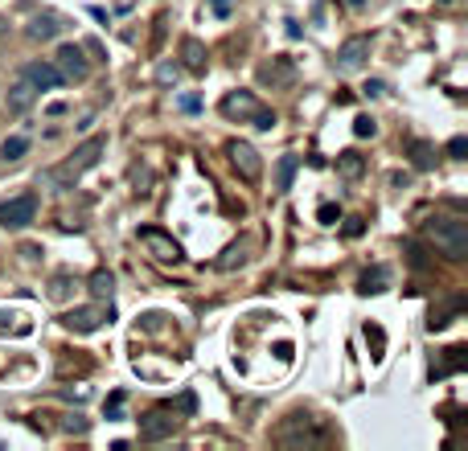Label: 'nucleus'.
I'll use <instances>...</instances> for the list:
<instances>
[{
  "mask_svg": "<svg viewBox=\"0 0 468 451\" xmlns=\"http://www.w3.org/2000/svg\"><path fill=\"white\" fill-rule=\"evenodd\" d=\"M296 168H300V156H280V165H275V189L288 193L292 181H296Z\"/></svg>",
  "mask_w": 468,
  "mask_h": 451,
  "instance_id": "16",
  "label": "nucleus"
},
{
  "mask_svg": "<svg viewBox=\"0 0 468 451\" xmlns=\"http://www.w3.org/2000/svg\"><path fill=\"white\" fill-rule=\"evenodd\" d=\"M317 222L320 226H337V222H341V209H337L333 201H325V205L317 209Z\"/></svg>",
  "mask_w": 468,
  "mask_h": 451,
  "instance_id": "22",
  "label": "nucleus"
},
{
  "mask_svg": "<svg viewBox=\"0 0 468 451\" xmlns=\"http://www.w3.org/2000/svg\"><path fill=\"white\" fill-rule=\"evenodd\" d=\"M34 99H37V86L21 74V83L9 90V111H17V115H21V111H29V107H34Z\"/></svg>",
  "mask_w": 468,
  "mask_h": 451,
  "instance_id": "14",
  "label": "nucleus"
},
{
  "mask_svg": "<svg viewBox=\"0 0 468 451\" xmlns=\"http://www.w3.org/2000/svg\"><path fill=\"white\" fill-rule=\"evenodd\" d=\"M66 431H78V435H83V431H86V418H83V415L66 418Z\"/></svg>",
  "mask_w": 468,
  "mask_h": 451,
  "instance_id": "27",
  "label": "nucleus"
},
{
  "mask_svg": "<svg viewBox=\"0 0 468 451\" xmlns=\"http://www.w3.org/2000/svg\"><path fill=\"white\" fill-rule=\"evenodd\" d=\"M218 111H222L226 119H238V123H255V128H263V132L275 128V111L263 107L251 90H230L226 99L218 103Z\"/></svg>",
  "mask_w": 468,
  "mask_h": 451,
  "instance_id": "2",
  "label": "nucleus"
},
{
  "mask_svg": "<svg viewBox=\"0 0 468 451\" xmlns=\"http://www.w3.org/2000/svg\"><path fill=\"white\" fill-rule=\"evenodd\" d=\"M156 83L173 86V83H177V66H161V70H156Z\"/></svg>",
  "mask_w": 468,
  "mask_h": 451,
  "instance_id": "26",
  "label": "nucleus"
},
{
  "mask_svg": "<svg viewBox=\"0 0 468 451\" xmlns=\"http://www.w3.org/2000/svg\"><path fill=\"white\" fill-rule=\"evenodd\" d=\"M193 406H198V402H193V394H181V398H177V410H185V415H189Z\"/></svg>",
  "mask_w": 468,
  "mask_h": 451,
  "instance_id": "29",
  "label": "nucleus"
},
{
  "mask_svg": "<svg viewBox=\"0 0 468 451\" xmlns=\"http://www.w3.org/2000/svg\"><path fill=\"white\" fill-rule=\"evenodd\" d=\"M103 320H111L107 308H70L66 316H62V324H66L70 333H95Z\"/></svg>",
  "mask_w": 468,
  "mask_h": 451,
  "instance_id": "9",
  "label": "nucleus"
},
{
  "mask_svg": "<svg viewBox=\"0 0 468 451\" xmlns=\"http://www.w3.org/2000/svg\"><path fill=\"white\" fill-rule=\"evenodd\" d=\"M177 427H181V418H177V410H173V406H152L148 415L140 418V435H144L148 443H156V439H168Z\"/></svg>",
  "mask_w": 468,
  "mask_h": 451,
  "instance_id": "5",
  "label": "nucleus"
},
{
  "mask_svg": "<svg viewBox=\"0 0 468 451\" xmlns=\"http://www.w3.org/2000/svg\"><path fill=\"white\" fill-rule=\"evenodd\" d=\"M345 4H353V9H362V4H366V0H345Z\"/></svg>",
  "mask_w": 468,
  "mask_h": 451,
  "instance_id": "31",
  "label": "nucleus"
},
{
  "mask_svg": "<svg viewBox=\"0 0 468 451\" xmlns=\"http://www.w3.org/2000/svg\"><path fill=\"white\" fill-rule=\"evenodd\" d=\"M427 238L439 247V254H448L452 263H460L468 254V226L460 217H432L427 222Z\"/></svg>",
  "mask_w": 468,
  "mask_h": 451,
  "instance_id": "3",
  "label": "nucleus"
},
{
  "mask_svg": "<svg viewBox=\"0 0 468 451\" xmlns=\"http://www.w3.org/2000/svg\"><path fill=\"white\" fill-rule=\"evenodd\" d=\"M366 62H370V37H350V41L337 50V58H333L337 74H357Z\"/></svg>",
  "mask_w": 468,
  "mask_h": 451,
  "instance_id": "7",
  "label": "nucleus"
},
{
  "mask_svg": "<svg viewBox=\"0 0 468 451\" xmlns=\"http://www.w3.org/2000/svg\"><path fill=\"white\" fill-rule=\"evenodd\" d=\"M140 242L148 247V254L156 259V263H181V259H185L181 242H173L165 230H140Z\"/></svg>",
  "mask_w": 468,
  "mask_h": 451,
  "instance_id": "8",
  "label": "nucleus"
},
{
  "mask_svg": "<svg viewBox=\"0 0 468 451\" xmlns=\"http://www.w3.org/2000/svg\"><path fill=\"white\" fill-rule=\"evenodd\" d=\"M103 152H107V140H103V135H91L86 144H78V148H74V156H66L62 165L46 168V172H41L37 181L46 185V189H74V181L83 177L86 168H95V165H99V156H103Z\"/></svg>",
  "mask_w": 468,
  "mask_h": 451,
  "instance_id": "1",
  "label": "nucleus"
},
{
  "mask_svg": "<svg viewBox=\"0 0 468 451\" xmlns=\"http://www.w3.org/2000/svg\"><path fill=\"white\" fill-rule=\"evenodd\" d=\"M386 279H390V271H386V267H374V271H366V275H362L357 291H362V296H374V291H382V287H386Z\"/></svg>",
  "mask_w": 468,
  "mask_h": 451,
  "instance_id": "17",
  "label": "nucleus"
},
{
  "mask_svg": "<svg viewBox=\"0 0 468 451\" xmlns=\"http://www.w3.org/2000/svg\"><path fill=\"white\" fill-rule=\"evenodd\" d=\"M464 152H468V140H464V135H456V140L448 144V156H452V160H464Z\"/></svg>",
  "mask_w": 468,
  "mask_h": 451,
  "instance_id": "25",
  "label": "nucleus"
},
{
  "mask_svg": "<svg viewBox=\"0 0 468 451\" xmlns=\"http://www.w3.org/2000/svg\"><path fill=\"white\" fill-rule=\"evenodd\" d=\"M259 78H263V83H292V62H288V58H275V66H263Z\"/></svg>",
  "mask_w": 468,
  "mask_h": 451,
  "instance_id": "18",
  "label": "nucleus"
},
{
  "mask_svg": "<svg viewBox=\"0 0 468 451\" xmlns=\"http://www.w3.org/2000/svg\"><path fill=\"white\" fill-rule=\"evenodd\" d=\"M226 156H230L234 172H238L243 181H259V177H263V160H259V152H255L247 140H226Z\"/></svg>",
  "mask_w": 468,
  "mask_h": 451,
  "instance_id": "4",
  "label": "nucleus"
},
{
  "mask_svg": "<svg viewBox=\"0 0 468 451\" xmlns=\"http://www.w3.org/2000/svg\"><path fill=\"white\" fill-rule=\"evenodd\" d=\"M111 291H116L111 271H95V275H91V296H95V300H111Z\"/></svg>",
  "mask_w": 468,
  "mask_h": 451,
  "instance_id": "19",
  "label": "nucleus"
},
{
  "mask_svg": "<svg viewBox=\"0 0 468 451\" xmlns=\"http://www.w3.org/2000/svg\"><path fill=\"white\" fill-rule=\"evenodd\" d=\"M34 217H37V197L34 193H21V197L0 205V226H9V230H25Z\"/></svg>",
  "mask_w": 468,
  "mask_h": 451,
  "instance_id": "6",
  "label": "nucleus"
},
{
  "mask_svg": "<svg viewBox=\"0 0 468 451\" xmlns=\"http://www.w3.org/2000/svg\"><path fill=\"white\" fill-rule=\"evenodd\" d=\"M25 152H29V140H25V135H13V140L0 144V156H4V160H21Z\"/></svg>",
  "mask_w": 468,
  "mask_h": 451,
  "instance_id": "21",
  "label": "nucleus"
},
{
  "mask_svg": "<svg viewBox=\"0 0 468 451\" xmlns=\"http://www.w3.org/2000/svg\"><path fill=\"white\" fill-rule=\"evenodd\" d=\"M374 132H378V123H374L370 115H357V119H353V135H357V140H366V135H374Z\"/></svg>",
  "mask_w": 468,
  "mask_h": 451,
  "instance_id": "24",
  "label": "nucleus"
},
{
  "mask_svg": "<svg viewBox=\"0 0 468 451\" xmlns=\"http://www.w3.org/2000/svg\"><path fill=\"white\" fill-rule=\"evenodd\" d=\"M366 95H370V99H378V95H386V83H378V78H374V83L366 86Z\"/></svg>",
  "mask_w": 468,
  "mask_h": 451,
  "instance_id": "30",
  "label": "nucleus"
},
{
  "mask_svg": "<svg viewBox=\"0 0 468 451\" xmlns=\"http://www.w3.org/2000/svg\"><path fill=\"white\" fill-rule=\"evenodd\" d=\"M25 78H29L37 90H58V86L66 83V78H62V70L50 66V62H29V66H25Z\"/></svg>",
  "mask_w": 468,
  "mask_h": 451,
  "instance_id": "11",
  "label": "nucleus"
},
{
  "mask_svg": "<svg viewBox=\"0 0 468 451\" xmlns=\"http://www.w3.org/2000/svg\"><path fill=\"white\" fill-rule=\"evenodd\" d=\"M181 58H185V70H193V74H205V62H210V53L201 46L198 37H185L181 41Z\"/></svg>",
  "mask_w": 468,
  "mask_h": 451,
  "instance_id": "13",
  "label": "nucleus"
},
{
  "mask_svg": "<svg viewBox=\"0 0 468 451\" xmlns=\"http://www.w3.org/2000/svg\"><path fill=\"white\" fill-rule=\"evenodd\" d=\"M362 230H366V226H362V217H350V226H345V234H350V238H357Z\"/></svg>",
  "mask_w": 468,
  "mask_h": 451,
  "instance_id": "28",
  "label": "nucleus"
},
{
  "mask_svg": "<svg viewBox=\"0 0 468 451\" xmlns=\"http://www.w3.org/2000/svg\"><path fill=\"white\" fill-rule=\"evenodd\" d=\"M58 70H62V78L66 83H83L86 78V58H83V46H62L58 50Z\"/></svg>",
  "mask_w": 468,
  "mask_h": 451,
  "instance_id": "10",
  "label": "nucleus"
},
{
  "mask_svg": "<svg viewBox=\"0 0 468 451\" xmlns=\"http://www.w3.org/2000/svg\"><path fill=\"white\" fill-rule=\"evenodd\" d=\"M411 165L415 168H432L435 165V152L427 140H411Z\"/></svg>",
  "mask_w": 468,
  "mask_h": 451,
  "instance_id": "20",
  "label": "nucleus"
},
{
  "mask_svg": "<svg viewBox=\"0 0 468 451\" xmlns=\"http://www.w3.org/2000/svg\"><path fill=\"white\" fill-rule=\"evenodd\" d=\"M247 259H251V238H243V242L226 247V254L218 259V271H234V267H243Z\"/></svg>",
  "mask_w": 468,
  "mask_h": 451,
  "instance_id": "15",
  "label": "nucleus"
},
{
  "mask_svg": "<svg viewBox=\"0 0 468 451\" xmlns=\"http://www.w3.org/2000/svg\"><path fill=\"white\" fill-rule=\"evenodd\" d=\"M341 172H345V177H357V172H362V156H357V152H341Z\"/></svg>",
  "mask_w": 468,
  "mask_h": 451,
  "instance_id": "23",
  "label": "nucleus"
},
{
  "mask_svg": "<svg viewBox=\"0 0 468 451\" xmlns=\"http://www.w3.org/2000/svg\"><path fill=\"white\" fill-rule=\"evenodd\" d=\"M62 29H66V21L54 17V13H41V17L29 21V37H34V41H50V37H58Z\"/></svg>",
  "mask_w": 468,
  "mask_h": 451,
  "instance_id": "12",
  "label": "nucleus"
}]
</instances>
